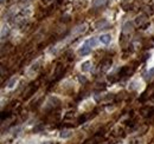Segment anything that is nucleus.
<instances>
[{
  "instance_id": "nucleus-1",
  "label": "nucleus",
  "mask_w": 154,
  "mask_h": 144,
  "mask_svg": "<svg viewBox=\"0 0 154 144\" xmlns=\"http://www.w3.org/2000/svg\"><path fill=\"white\" fill-rule=\"evenodd\" d=\"M90 52H91V47H90V45L88 44V41H85L79 48H78V54L79 56H82V57H85V56H89L90 54Z\"/></svg>"
},
{
  "instance_id": "nucleus-2",
  "label": "nucleus",
  "mask_w": 154,
  "mask_h": 144,
  "mask_svg": "<svg viewBox=\"0 0 154 144\" xmlns=\"http://www.w3.org/2000/svg\"><path fill=\"white\" fill-rule=\"evenodd\" d=\"M98 41L101 44H104V45H108L110 41H111V35L109 33H103L98 37Z\"/></svg>"
},
{
  "instance_id": "nucleus-3",
  "label": "nucleus",
  "mask_w": 154,
  "mask_h": 144,
  "mask_svg": "<svg viewBox=\"0 0 154 144\" xmlns=\"http://www.w3.org/2000/svg\"><path fill=\"white\" fill-rule=\"evenodd\" d=\"M133 73V70L129 67V66H123L120 71H119V78H122V77H126V76H129Z\"/></svg>"
},
{
  "instance_id": "nucleus-4",
  "label": "nucleus",
  "mask_w": 154,
  "mask_h": 144,
  "mask_svg": "<svg viewBox=\"0 0 154 144\" xmlns=\"http://www.w3.org/2000/svg\"><path fill=\"white\" fill-rule=\"evenodd\" d=\"M133 28H134V22L133 21H127V22H125V25L122 27V33L123 34L129 33V32L133 31Z\"/></svg>"
},
{
  "instance_id": "nucleus-5",
  "label": "nucleus",
  "mask_w": 154,
  "mask_h": 144,
  "mask_svg": "<svg viewBox=\"0 0 154 144\" xmlns=\"http://www.w3.org/2000/svg\"><path fill=\"white\" fill-rule=\"evenodd\" d=\"M110 65H111V59L110 58H104L102 62H101V70L102 71H107L109 67H110Z\"/></svg>"
},
{
  "instance_id": "nucleus-6",
  "label": "nucleus",
  "mask_w": 154,
  "mask_h": 144,
  "mask_svg": "<svg viewBox=\"0 0 154 144\" xmlns=\"http://www.w3.org/2000/svg\"><path fill=\"white\" fill-rule=\"evenodd\" d=\"M90 69H91V63L90 62L87 60V62H84V63L81 64V71L82 72H89Z\"/></svg>"
},
{
  "instance_id": "nucleus-7",
  "label": "nucleus",
  "mask_w": 154,
  "mask_h": 144,
  "mask_svg": "<svg viewBox=\"0 0 154 144\" xmlns=\"http://www.w3.org/2000/svg\"><path fill=\"white\" fill-rule=\"evenodd\" d=\"M109 26V24H108V21H106V20H102V21H98L97 24H96V28L97 30H106L107 27Z\"/></svg>"
},
{
  "instance_id": "nucleus-8",
  "label": "nucleus",
  "mask_w": 154,
  "mask_h": 144,
  "mask_svg": "<svg viewBox=\"0 0 154 144\" xmlns=\"http://www.w3.org/2000/svg\"><path fill=\"white\" fill-rule=\"evenodd\" d=\"M71 135H73V131H70V130H63V131L59 134L61 138H63V140H67V138L71 137Z\"/></svg>"
},
{
  "instance_id": "nucleus-9",
  "label": "nucleus",
  "mask_w": 154,
  "mask_h": 144,
  "mask_svg": "<svg viewBox=\"0 0 154 144\" xmlns=\"http://www.w3.org/2000/svg\"><path fill=\"white\" fill-rule=\"evenodd\" d=\"M154 78V67L152 69H150L148 71H147V73L145 75V79L146 80H152Z\"/></svg>"
},
{
  "instance_id": "nucleus-10",
  "label": "nucleus",
  "mask_w": 154,
  "mask_h": 144,
  "mask_svg": "<svg viewBox=\"0 0 154 144\" xmlns=\"http://www.w3.org/2000/svg\"><path fill=\"white\" fill-rule=\"evenodd\" d=\"M147 21V19H146V17L145 15H140V17H138L136 18V20H135V22H136V25H139V26H141L142 24H145Z\"/></svg>"
},
{
  "instance_id": "nucleus-11",
  "label": "nucleus",
  "mask_w": 154,
  "mask_h": 144,
  "mask_svg": "<svg viewBox=\"0 0 154 144\" xmlns=\"http://www.w3.org/2000/svg\"><path fill=\"white\" fill-rule=\"evenodd\" d=\"M87 41H88V44L90 45V47H95V46L97 45V40H96V38H90V39H88Z\"/></svg>"
},
{
  "instance_id": "nucleus-12",
  "label": "nucleus",
  "mask_w": 154,
  "mask_h": 144,
  "mask_svg": "<svg viewBox=\"0 0 154 144\" xmlns=\"http://www.w3.org/2000/svg\"><path fill=\"white\" fill-rule=\"evenodd\" d=\"M106 1L107 0H94V6L95 7H101V6H103L106 4Z\"/></svg>"
},
{
  "instance_id": "nucleus-13",
  "label": "nucleus",
  "mask_w": 154,
  "mask_h": 144,
  "mask_svg": "<svg viewBox=\"0 0 154 144\" xmlns=\"http://www.w3.org/2000/svg\"><path fill=\"white\" fill-rule=\"evenodd\" d=\"M15 83H17V78H12V79L8 82V84H7V88H8V89H12V88L15 85Z\"/></svg>"
},
{
  "instance_id": "nucleus-14",
  "label": "nucleus",
  "mask_w": 154,
  "mask_h": 144,
  "mask_svg": "<svg viewBox=\"0 0 154 144\" xmlns=\"http://www.w3.org/2000/svg\"><path fill=\"white\" fill-rule=\"evenodd\" d=\"M136 88H138V82H132L131 85H129V89H131V90H134V89H136Z\"/></svg>"
},
{
  "instance_id": "nucleus-15",
  "label": "nucleus",
  "mask_w": 154,
  "mask_h": 144,
  "mask_svg": "<svg viewBox=\"0 0 154 144\" xmlns=\"http://www.w3.org/2000/svg\"><path fill=\"white\" fill-rule=\"evenodd\" d=\"M78 80L82 83V84H84V83H87V78L84 77V76H78Z\"/></svg>"
},
{
  "instance_id": "nucleus-16",
  "label": "nucleus",
  "mask_w": 154,
  "mask_h": 144,
  "mask_svg": "<svg viewBox=\"0 0 154 144\" xmlns=\"http://www.w3.org/2000/svg\"><path fill=\"white\" fill-rule=\"evenodd\" d=\"M43 1H44V2H49L50 0H43Z\"/></svg>"
},
{
  "instance_id": "nucleus-17",
  "label": "nucleus",
  "mask_w": 154,
  "mask_h": 144,
  "mask_svg": "<svg viewBox=\"0 0 154 144\" xmlns=\"http://www.w3.org/2000/svg\"><path fill=\"white\" fill-rule=\"evenodd\" d=\"M4 1H5V0H1V2H4Z\"/></svg>"
}]
</instances>
